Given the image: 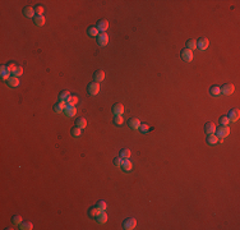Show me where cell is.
Segmentation results:
<instances>
[{"label": "cell", "instance_id": "obj_9", "mask_svg": "<svg viewBox=\"0 0 240 230\" xmlns=\"http://www.w3.org/2000/svg\"><path fill=\"white\" fill-rule=\"evenodd\" d=\"M208 45H209V41L204 37H201L199 40L197 41V48L199 50H206L207 48H208Z\"/></svg>", "mask_w": 240, "mask_h": 230}, {"label": "cell", "instance_id": "obj_6", "mask_svg": "<svg viewBox=\"0 0 240 230\" xmlns=\"http://www.w3.org/2000/svg\"><path fill=\"white\" fill-rule=\"evenodd\" d=\"M10 74H12V72L8 69L7 65H3L0 68V77H1L3 81H8V79L10 78Z\"/></svg>", "mask_w": 240, "mask_h": 230}, {"label": "cell", "instance_id": "obj_26", "mask_svg": "<svg viewBox=\"0 0 240 230\" xmlns=\"http://www.w3.org/2000/svg\"><path fill=\"white\" fill-rule=\"evenodd\" d=\"M218 142V138L216 137L215 134H209L208 137H207V143L209 144V146H213V144H216Z\"/></svg>", "mask_w": 240, "mask_h": 230}, {"label": "cell", "instance_id": "obj_8", "mask_svg": "<svg viewBox=\"0 0 240 230\" xmlns=\"http://www.w3.org/2000/svg\"><path fill=\"white\" fill-rule=\"evenodd\" d=\"M109 42V36L107 33H100L99 36H97V44H99L100 46H106Z\"/></svg>", "mask_w": 240, "mask_h": 230}, {"label": "cell", "instance_id": "obj_30", "mask_svg": "<svg viewBox=\"0 0 240 230\" xmlns=\"http://www.w3.org/2000/svg\"><path fill=\"white\" fill-rule=\"evenodd\" d=\"M22 74H23V68H22V67H19V65L17 67L16 69L13 70V72H12V76H14V77H18V78H19V77L22 76Z\"/></svg>", "mask_w": 240, "mask_h": 230}, {"label": "cell", "instance_id": "obj_38", "mask_svg": "<svg viewBox=\"0 0 240 230\" xmlns=\"http://www.w3.org/2000/svg\"><path fill=\"white\" fill-rule=\"evenodd\" d=\"M121 164H123V159H121L120 156H119V157H116V159H114V165L116 167H120Z\"/></svg>", "mask_w": 240, "mask_h": 230}, {"label": "cell", "instance_id": "obj_16", "mask_svg": "<svg viewBox=\"0 0 240 230\" xmlns=\"http://www.w3.org/2000/svg\"><path fill=\"white\" fill-rule=\"evenodd\" d=\"M129 127L132 129H139V127H141V122H139L138 118H132V119L129 120Z\"/></svg>", "mask_w": 240, "mask_h": 230}, {"label": "cell", "instance_id": "obj_27", "mask_svg": "<svg viewBox=\"0 0 240 230\" xmlns=\"http://www.w3.org/2000/svg\"><path fill=\"white\" fill-rule=\"evenodd\" d=\"M130 155H132V152H130V150H128V148H123L120 151V157L123 159V160H125V159H129Z\"/></svg>", "mask_w": 240, "mask_h": 230}, {"label": "cell", "instance_id": "obj_36", "mask_svg": "<svg viewBox=\"0 0 240 230\" xmlns=\"http://www.w3.org/2000/svg\"><path fill=\"white\" fill-rule=\"evenodd\" d=\"M35 13H36V16H42L44 8L41 7V5H37V7H35Z\"/></svg>", "mask_w": 240, "mask_h": 230}, {"label": "cell", "instance_id": "obj_1", "mask_svg": "<svg viewBox=\"0 0 240 230\" xmlns=\"http://www.w3.org/2000/svg\"><path fill=\"white\" fill-rule=\"evenodd\" d=\"M215 135L218 138V139H224V138H226L227 135H229L230 133V128L227 125H221L218 129H216V132H215Z\"/></svg>", "mask_w": 240, "mask_h": 230}, {"label": "cell", "instance_id": "obj_17", "mask_svg": "<svg viewBox=\"0 0 240 230\" xmlns=\"http://www.w3.org/2000/svg\"><path fill=\"white\" fill-rule=\"evenodd\" d=\"M121 167H123L124 171H130V170L133 169V164L129 161V159H125V160H123Z\"/></svg>", "mask_w": 240, "mask_h": 230}, {"label": "cell", "instance_id": "obj_39", "mask_svg": "<svg viewBox=\"0 0 240 230\" xmlns=\"http://www.w3.org/2000/svg\"><path fill=\"white\" fill-rule=\"evenodd\" d=\"M7 67H8V69H9L10 72H13V70L16 69V68L18 67V65H17L16 63H13V61H10V63H8V64H7Z\"/></svg>", "mask_w": 240, "mask_h": 230}, {"label": "cell", "instance_id": "obj_18", "mask_svg": "<svg viewBox=\"0 0 240 230\" xmlns=\"http://www.w3.org/2000/svg\"><path fill=\"white\" fill-rule=\"evenodd\" d=\"M8 84H9L10 87H18L19 84H20V82H19L18 77H14V76H12L10 78L8 79Z\"/></svg>", "mask_w": 240, "mask_h": 230}, {"label": "cell", "instance_id": "obj_20", "mask_svg": "<svg viewBox=\"0 0 240 230\" xmlns=\"http://www.w3.org/2000/svg\"><path fill=\"white\" fill-rule=\"evenodd\" d=\"M33 23L36 26H38V27H41V26L45 24V17L44 16H36L33 18Z\"/></svg>", "mask_w": 240, "mask_h": 230}, {"label": "cell", "instance_id": "obj_28", "mask_svg": "<svg viewBox=\"0 0 240 230\" xmlns=\"http://www.w3.org/2000/svg\"><path fill=\"white\" fill-rule=\"evenodd\" d=\"M87 33L90 35V36H92V37H97L100 35V31L97 29V27H90V28H88V31H87Z\"/></svg>", "mask_w": 240, "mask_h": 230}, {"label": "cell", "instance_id": "obj_11", "mask_svg": "<svg viewBox=\"0 0 240 230\" xmlns=\"http://www.w3.org/2000/svg\"><path fill=\"white\" fill-rule=\"evenodd\" d=\"M204 132H206V134H215V132H216V127L213 123L211 122H208V123H206V125H204Z\"/></svg>", "mask_w": 240, "mask_h": 230}, {"label": "cell", "instance_id": "obj_3", "mask_svg": "<svg viewBox=\"0 0 240 230\" xmlns=\"http://www.w3.org/2000/svg\"><path fill=\"white\" fill-rule=\"evenodd\" d=\"M180 58H182L184 61H192L193 60V51H192V50H188V49L182 50V52H180Z\"/></svg>", "mask_w": 240, "mask_h": 230}, {"label": "cell", "instance_id": "obj_33", "mask_svg": "<svg viewBox=\"0 0 240 230\" xmlns=\"http://www.w3.org/2000/svg\"><path fill=\"white\" fill-rule=\"evenodd\" d=\"M123 122H124V119H123V116H121V115H118V116L114 118V124L116 125V127H120L121 124H123Z\"/></svg>", "mask_w": 240, "mask_h": 230}, {"label": "cell", "instance_id": "obj_21", "mask_svg": "<svg viewBox=\"0 0 240 230\" xmlns=\"http://www.w3.org/2000/svg\"><path fill=\"white\" fill-rule=\"evenodd\" d=\"M75 125L78 127V128H81V129H83L87 127V120L84 119V118H78V119L75 120Z\"/></svg>", "mask_w": 240, "mask_h": 230}, {"label": "cell", "instance_id": "obj_23", "mask_svg": "<svg viewBox=\"0 0 240 230\" xmlns=\"http://www.w3.org/2000/svg\"><path fill=\"white\" fill-rule=\"evenodd\" d=\"M96 221H97L99 224H105L106 221H107V215L105 214V211H102L101 214H100L99 216L96 217Z\"/></svg>", "mask_w": 240, "mask_h": 230}, {"label": "cell", "instance_id": "obj_24", "mask_svg": "<svg viewBox=\"0 0 240 230\" xmlns=\"http://www.w3.org/2000/svg\"><path fill=\"white\" fill-rule=\"evenodd\" d=\"M209 93H211L212 96H215V97H218L221 95V88L217 87V86H213V87L209 88Z\"/></svg>", "mask_w": 240, "mask_h": 230}, {"label": "cell", "instance_id": "obj_35", "mask_svg": "<svg viewBox=\"0 0 240 230\" xmlns=\"http://www.w3.org/2000/svg\"><path fill=\"white\" fill-rule=\"evenodd\" d=\"M139 129H141V132H143V133H147V132L150 131V125H148L147 123H141Z\"/></svg>", "mask_w": 240, "mask_h": 230}, {"label": "cell", "instance_id": "obj_22", "mask_svg": "<svg viewBox=\"0 0 240 230\" xmlns=\"http://www.w3.org/2000/svg\"><path fill=\"white\" fill-rule=\"evenodd\" d=\"M186 49L192 50V51H193L194 49H197V41L193 40V38H189V40L186 41Z\"/></svg>", "mask_w": 240, "mask_h": 230}, {"label": "cell", "instance_id": "obj_32", "mask_svg": "<svg viewBox=\"0 0 240 230\" xmlns=\"http://www.w3.org/2000/svg\"><path fill=\"white\" fill-rule=\"evenodd\" d=\"M72 135H73L74 138L81 137V135H82V129H81V128H78V127L73 128V129H72Z\"/></svg>", "mask_w": 240, "mask_h": 230}, {"label": "cell", "instance_id": "obj_41", "mask_svg": "<svg viewBox=\"0 0 240 230\" xmlns=\"http://www.w3.org/2000/svg\"><path fill=\"white\" fill-rule=\"evenodd\" d=\"M54 111L55 113H61V111H63V108H61V105L59 104V102L54 105Z\"/></svg>", "mask_w": 240, "mask_h": 230}, {"label": "cell", "instance_id": "obj_29", "mask_svg": "<svg viewBox=\"0 0 240 230\" xmlns=\"http://www.w3.org/2000/svg\"><path fill=\"white\" fill-rule=\"evenodd\" d=\"M19 228L22 230H32V229H33V225H32V223L26 221V223H20L19 224Z\"/></svg>", "mask_w": 240, "mask_h": 230}, {"label": "cell", "instance_id": "obj_4", "mask_svg": "<svg viewBox=\"0 0 240 230\" xmlns=\"http://www.w3.org/2000/svg\"><path fill=\"white\" fill-rule=\"evenodd\" d=\"M87 91H88V93H90V95L96 96L97 93L100 92V84L96 83V82H93V83H90V84H88V87H87Z\"/></svg>", "mask_w": 240, "mask_h": 230}, {"label": "cell", "instance_id": "obj_31", "mask_svg": "<svg viewBox=\"0 0 240 230\" xmlns=\"http://www.w3.org/2000/svg\"><path fill=\"white\" fill-rule=\"evenodd\" d=\"M78 102V97L77 96H70L69 99L67 100V104H68V106H74Z\"/></svg>", "mask_w": 240, "mask_h": 230}, {"label": "cell", "instance_id": "obj_19", "mask_svg": "<svg viewBox=\"0 0 240 230\" xmlns=\"http://www.w3.org/2000/svg\"><path fill=\"white\" fill-rule=\"evenodd\" d=\"M64 113H65L67 116L72 118V116H74V115L77 114V109H75V106H68V108L64 110Z\"/></svg>", "mask_w": 240, "mask_h": 230}, {"label": "cell", "instance_id": "obj_10", "mask_svg": "<svg viewBox=\"0 0 240 230\" xmlns=\"http://www.w3.org/2000/svg\"><path fill=\"white\" fill-rule=\"evenodd\" d=\"M35 8H32V7H26L24 9H23V16L26 17V18H35Z\"/></svg>", "mask_w": 240, "mask_h": 230}, {"label": "cell", "instance_id": "obj_40", "mask_svg": "<svg viewBox=\"0 0 240 230\" xmlns=\"http://www.w3.org/2000/svg\"><path fill=\"white\" fill-rule=\"evenodd\" d=\"M22 223V217L19 216V215H16V216L13 217V224H16V225H18V224Z\"/></svg>", "mask_w": 240, "mask_h": 230}, {"label": "cell", "instance_id": "obj_12", "mask_svg": "<svg viewBox=\"0 0 240 230\" xmlns=\"http://www.w3.org/2000/svg\"><path fill=\"white\" fill-rule=\"evenodd\" d=\"M124 113V106L121 104H115L112 106V114L115 115V116H118V115H123Z\"/></svg>", "mask_w": 240, "mask_h": 230}, {"label": "cell", "instance_id": "obj_15", "mask_svg": "<svg viewBox=\"0 0 240 230\" xmlns=\"http://www.w3.org/2000/svg\"><path fill=\"white\" fill-rule=\"evenodd\" d=\"M101 210H100L99 207H97V206H95V207H91L90 208V211H88V215H90L91 217H93V219H96L97 216H99L100 214H101Z\"/></svg>", "mask_w": 240, "mask_h": 230}, {"label": "cell", "instance_id": "obj_2", "mask_svg": "<svg viewBox=\"0 0 240 230\" xmlns=\"http://www.w3.org/2000/svg\"><path fill=\"white\" fill-rule=\"evenodd\" d=\"M137 225V220L134 217H128L123 221V229L124 230H133Z\"/></svg>", "mask_w": 240, "mask_h": 230}, {"label": "cell", "instance_id": "obj_37", "mask_svg": "<svg viewBox=\"0 0 240 230\" xmlns=\"http://www.w3.org/2000/svg\"><path fill=\"white\" fill-rule=\"evenodd\" d=\"M229 123H230V120H229V118H227V116L220 118V124L221 125H229Z\"/></svg>", "mask_w": 240, "mask_h": 230}, {"label": "cell", "instance_id": "obj_34", "mask_svg": "<svg viewBox=\"0 0 240 230\" xmlns=\"http://www.w3.org/2000/svg\"><path fill=\"white\" fill-rule=\"evenodd\" d=\"M96 206H97V207H99L101 211H105L106 208H107V203H106L105 201H99Z\"/></svg>", "mask_w": 240, "mask_h": 230}, {"label": "cell", "instance_id": "obj_25", "mask_svg": "<svg viewBox=\"0 0 240 230\" xmlns=\"http://www.w3.org/2000/svg\"><path fill=\"white\" fill-rule=\"evenodd\" d=\"M70 96L72 95H70L69 91H61V92L59 93V100H60V101H67Z\"/></svg>", "mask_w": 240, "mask_h": 230}, {"label": "cell", "instance_id": "obj_5", "mask_svg": "<svg viewBox=\"0 0 240 230\" xmlns=\"http://www.w3.org/2000/svg\"><path fill=\"white\" fill-rule=\"evenodd\" d=\"M234 91H235V87H234V84H231V83H225L224 86H222V88H221V92L224 93V95H226V96L233 95Z\"/></svg>", "mask_w": 240, "mask_h": 230}, {"label": "cell", "instance_id": "obj_14", "mask_svg": "<svg viewBox=\"0 0 240 230\" xmlns=\"http://www.w3.org/2000/svg\"><path fill=\"white\" fill-rule=\"evenodd\" d=\"M103 78H105V73H103L102 70H97V72L93 74V79H95V82H96V83H100V82H102Z\"/></svg>", "mask_w": 240, "mask_h": 230}, {"label": "cell", "instance_id": "obj_7", "mask_svg": "<svg viewBox=\"0 0 240 230\" xmlns=\"http://www.w3.org/2000/svg\"><path fill=\"white\" fill-rule=\"evenodd\" d=\"M239 115H240V113H239V110L238 109H231V110L227 113V118H229V120L230 122H236V120L239 119Z\"/></svg>", "mask_w": 240, "mask_h": 230}, {"label": "cell", "instance_id": "obj_13", "mask_svg": "<svg viewBox=\"0 0 240 230\" xmlns=\"http://www.w3.org/2000/svg\"><path fill=\"white\" fill-rule=\"evenodd\" d=\"M109 28V22L106 19H101L99 20V23H97V29L101 32H105L106 29Z\"/></svg>", "mask_w": 240, "mask_h": 230}]
</instances>
